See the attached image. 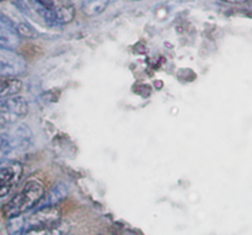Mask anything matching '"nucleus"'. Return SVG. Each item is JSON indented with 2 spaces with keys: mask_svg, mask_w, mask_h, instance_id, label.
<instances>
[{
  "mask_svg": "<svg viewBox=\"0 0 252 235\" xmlns=\"http://www.w3.org/2000/svg\"><path fill=\"white\" fill-rule=\"evenodd\" d=\"M111 1H113V0H111Z\"/></svg>",
  "mask_w": 252,
  "mask_h": 235,
  "instance_id": "nucleus-20",
  "label": "nucleus"
},
{
  "mask_svg": "<svg viewBox=\"0 0 252 235\" xmlns=\"http://www.w3.org/2000/svg\"><path fill=\"white\" fill-rule=\"evenodd\" d=\"M22 90V81L12 76H0V100L15 96Z\"/></svg>",
  "mask_w": 252,
  "mask_h": 235,
  "instance_id": "nucleus-9",
  "label": "nucleus"
},
{
  "mask_svg": "<svg viewBox=\"0 0 252 235\" xmlns=\"http://www.w3.org/2000/svg\"><path fill=\"white\" fill-rule=\"evenodd\" d=\"M66 233H68V227L61 222V223L56 224V226L53 227H49V228L30 232V233L25 235H66Z\"/></svg>",
  "mask_w": 252,
  "mask_h": 235,
  "instance_id": "nucleus-14",
  "label": "nucleus"
},
{
  "mask_svg": "<svg viewBox=\"0 0 252 235\" xmlns=\"http://www.w3.org/2000/svg\"><path fill=\"white\" fill-rule=\"evenodd\" d=\"M42 4L46 5L51 10L58 25L69 24L73 21L75 9H74L71 0H47Z\"/></svg>",
  "mask_w": 252,
  "mask_h": 235,
  "instance_id": "nucleus-7",
  "label": "nucleus"
},
{
  "mask_svg": "<svg viewBox=\"0 0 252 235\" xmlns=\"http://www.w3.org/2000/svg\"><path fill=\"white\" fill-rule=\"evenodd\" d=\"M14 5L26 19L48 27L58 26L51 10L38 0H14Z\"/></svg>",
  "mask_w": 252,
  "mask_h": 235,
  "instance_id": "nucleus-3",
  "label": "nucleus"
},
{
  "mask_svg": "<svg viewBox=\"0 0 252 235\" xmlns=\"http://www.w3.org/2000/svg\"><path fill=\"white\" fill-rule=\"evenodd\" d=\"M88 1H90V0H81V4H86V2H88Z\"/></svg>",
  "mask_w": 252,
  "mask_h": 235,
  "instance_id": "nucleus-17",
  "label": "nucleus"
},
{
  "mask_svg": "<svg viewBox=\"0 0 252 235\" xmlns=\"http://www.w3.org/2000/svg\"><path fill=\"white\" fill-rule=\"evenodd\" d=\"M12 140H14L15 149L16 150H26L29 149L33 142V135L31 130L26 125H17L12 130H10Z\"/></svg>",
  "mask_w": 252,
  "mask_h": 235,
  "instance_id": "nucleus-8",
  "label": "nucleus"
},
{
  "mask_svg": "<svg viewBox=\"0 0 252 235\" xmlns=\"http://www.w3.org/2000/svg\"><path fill=\"white\" fill-rule=\"evenodd\" d=\"M44 197V186L39 180H30L25 184L21 191L15 195L4 207L2 214L5 218L11 219L32 211L38 206Z\"/></svg>",
  "mask_w": 252,
  "mask_h": 235,
  "instance_id": "nucleus-2",
  "label": "nucleus"
},
{
  "mask_svg": "<svg viewBox=\"0 0 252 235\" xmlns=\"http://www.w3.org/2000/svg\"><path fill=\"white\" fill-rule=\"evenodd\" d=\"M22 176V167L14 160L0 159V199L14 189Z\"/></svg>",
  "mask_w": 252,
  "mask_h": 235,
  "instance_id": "nucleus-4",
  "label": "nucleus"
},
{
  "mask_svg": "<svg viewBox=\"0 0 252 235\" xmlns=\"http://www.w3.org/2000/svg\"><path fill=\"white\" fill-rule=\"evenodd\" d=\"M0 1H2V0H0Z\"/></svg>",
  "mask_w": 252,
  "mask_h": 235,
  "instance_id": "nucleus-19",
  "label": "nucleus"
},
{
  "mask_svg": "<svg viewBox=\"0 0 252 235\" xmlns=\"http://www.w3.org/2000/svg\"><path fill=\"white\" fill-rule=\"evenodd\" d=\"M14 150L16 149H15L14 140H12L10 131H7V132L0 131V159H2L6 155L11 154Z\"/></svg>",
  "mask_w": 252,
  "mask_h": 235,
  "instance_id": "nucleus-13",
  "label": "nucleus"
},
{
  "mask_svg": "<svg viewBox=\"0 0 252 235\" xmlns=\"http://www.w3.org/2000/svg\"><path fill=\"white\" fill-rule=\"evenodd\" d=\"M111 0H90L83 5V10L88 16H97L105 11Z\"/></svg>",
  "mask_w": 252,
  "mask_h": 235,
  "instance_id": "nucleus-12",
  "label": "nucleus"
},
{
  "mask_svg": "<svg viewBox=\"0 0 252 235\" xmlns=\"http://www.w3.org/2000/svg\"><path fill=\"white\" fill-rule=\"evenodd\" d=\"M20 44V38L14 31L7 29L1 21H0V48H6L15 51Z\"/></svg>",
  "mask_w": 252,
  "mask_h": 235,
  "instance_id": "nucleus-10",
  "label": "nucleus"
},
{
  "mask_svg": "<svg viewBox=\"0 0 252 235\" xmlns=\"http://www.w3.org/2000/svg\"><path fill=\"white\" fill-rule=\"evenodd\" d=\"M224 1L235 2V4H244V2H248L249 0H224Z\"/></svg>",
  "mask_w": 252,
  "mask_h": 235,
  "instance_id": "nucleus-16",
  "label": "nucleus"
},
{
  "mask_svg": "<svg viewBox=\"0 0 252 235\" xmlns=\"http://www.w3.org/2000/svg\"><path fill=\"white\" fill-rule=\"evenodd\" d=\"M9 122H7L6 121V118L4 117V116H2V113L0 112V131H2L4 130V128H6V127H9Z\"/></svg>",
  "mask_w": 252,
  "mask_h": 235,
  "instance_id": "nucleus-15",
  "label": "nucleus"
},
{
  "mask_svg": "<svg viewBox=\"0 0 252 235\" xmlns=\"http://www.w3.org/2000/svg\"><path fill=\"white\" fill-rule=\"evenodd\" d=\"M38 1H41V2H44V1H46V0H38Z\"/></svg>",
  "mask_w": 252,
  "mask_h": 235,
  "instance_id": "nucleus-18",
  "label": "nucleus"
},
{
  "mask_svg": "<svg viewBox=\"0 0 252 235\" xmlns=\"http://www.w3.org/2000/svg\"><path fill=\"white\" fill-rule=\"evenodd\" d=\"M0 112L2 113L9 125H15L29 112V103L22 96L15 95L0 100Z\"/></svg>",
  "mask_w": 252,
  "mask_h": 235,
  "instance_id": "nucleus-5",
  "label": "nucleus"
},
{
  "mask_svg": "<svg viewBox=\"0 0 252 235\" xmlns=\"http://www.w3.org/2000/svg\"><path fill=\"white\" fill-rule=\"evenodd\" d=\"M61 222L62 213L57 206L37 207L34 211L9 219L6 229L10 235H25L30 232L49 228Z\"/></svg>",
  "mask_w": 252,
  "mask_h": 235,
  "instance_id": "nucleus-1",
  "label": "nucleus"
},
{
  "mask_svg": "<svg viewBox=\"0 0 252 235\" xmlns=\"http://www.w3.org/2000/svg\"><path fill=\"white\" fill-rule=\"evenodd\" d=\"M26 70V62L15 51L0 48V76L21 75Z\"/></svg>",
  "mask_w": 252,
  "mask_h": 235,
  "instance_id": "nucleus-6",
  "label": "nucleus"
},
{
  "mask_svg": "<svg viewBox=\"0 0 252 235\" xmlns=\"http://www.w3.org/2000/svg\"><path fill=\"white\" fill-rule=\"evenodd\" d=\"M68 191H66L65 186L64 185H56L54 189L49 192L48 196H44L43 200L41 201V203L37 207H48V206H57L64 197L66 196Z\"/></svg>",
  "mask_w": 252,
  "mask_h": 235,
  "instance_id": "nucleus-11",
  "label": "nucleus"
}]
</instances>
